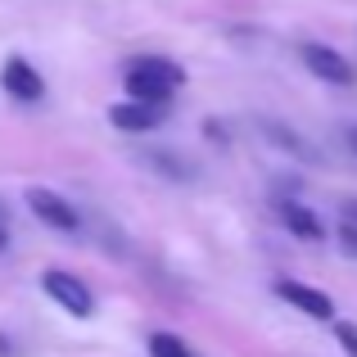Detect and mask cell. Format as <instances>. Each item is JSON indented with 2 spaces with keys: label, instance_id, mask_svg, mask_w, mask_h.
Here are the masks:
<instances>
[{
  "label": "cell",
  "instance_id": "1",
  "mask_svg": "<svg viewBox=\"0 0 357 357\" xmlns=\"http://www.w3.org/2000/svg\"><path fill=\"white\" fill-rule=\"evenodd\" d=\"M122 86L127 100L140 105H172V96L185 86V68L167 54H136L122 63Z\"/></svg>",
  "mask_w": 357,
  "mask_h": 357
},
{
  "label": "cell",
  "instance_id": "2",
  "mask_svg": "<svg viewBox=\"0 0 357 357\" xmlns=\"http://www.w3.org/2000/svg\"><path fill=\"white\" fill-rule=\"evenodd\" d=\"M41 289H45V294H50V298H54V303H59L68 317H82V321H86V317L96 312V294H91L86 280H77L73 271L50 267V271L41 276Z\"/></svg>",
  "mask_w": 357,
  "mask_h": 357
},
{
  "label": "cell",
  "instance_id": "3",
  "mask_svg": "<svg viewBox=\"0 0 357 357\" xmlns=\"http://www.w3.org/2000/svg\"><path fill=\"white\" fill-rule=\"evenodd\" d=\"M27 208L36 213V222H45V227L59 231V236H73V231H82L77 208H73V204L63 199L59 190H50V185H27Z\"/></svg>",
  "mask_w": 357,
  "mask_h": 357
},
{
  "label": "cell",
  "instance_id": "4",
  "mask_svg": "<svg viewBox=\"0 0 357 357\" xmlns=\"http://www.w3.org/2000/svg\"><path fill=\"white\" fill-rule=\"evenodd\" d=\"M298 59H303V68L312 73V77L331 82V86H353V82H357L353 63L344 59L340 50H331V45H321V41H303V45H298Z\"/></svg>",
  "mask_w": 357,
  "mask_h": 357
},
{
  "label": "cell",
  "instance_id": "5",
  "mask_svg": "<svg viewBox=\"0 0 357 357\" xmlns=\"http://www.w3.org/2000/svg\"><path fill=\"white\" fill-rule=\"evenodd\" d=\"M0 91H5L14 105H36V100L45 96V82L23 54H9V59L0 63Z\"/></svg>",
  "mask_w": 357,
  "mask_h": 357
},
{
  "label": "cell",
  "instance_id": "6",
  "mask_svg": "<svg viewBox=\"0 0 357 357\" xmlns=\"http://www.w3.org/2000/svg\"><path fill=\"white\" fill-rule=\"evenodd\" d=\"M276 218H280V227H285L289 236H298V240H307V244L326 240V222L317 218L298 195H276Z\"/></svg>",
  "mask_w": 357,
  "mask_h": 357
},
{
  "label": "cell",
  "instance_id": "7",
  "mask_svg": "<svg viewBox=\"0 0 357 357\" xmlns=\"http://www.w3.org/2000/svg\"><path fill=\"white\" fill-rule=\"evenodd\" d=\"M276 294H280V303L298 307V312L312 317V321H335V303H331L326 289L303 285V280H276Z\"/></svg>",
  "mask_w": 357,
  "mask_h": 357
},
{
  "label": "cell",
  "instance_id": "8",
  "mask_svg": "<svg viewBox=\"0 0 357 357\" xmlns=\"http://www.w3.org/2000/svg\"><path fill=\"white\" fill-rule=\"evenodd\" d=\"M109 122L118 131H158L167 122V105H140V100H122V105H109Z\"/></svg>",
  "mask_w": 357,
  "mask_h": 357
},
{
  "label": "cell",
  "instance_id": "9",
  "mask_svg": "<svg viewBox=\"0 0 357 357\" xmlns=\"http://www.w3.org/2000/svg\"><path fill=\"white\" fill-rule=\"evenodd\" d=\"M262 131H267L271 140H276L285 154H294V158H303V163H317V154H312V145H307L298 131H289L285 122H276V118H262Z\"/></svg>",
  "mask_w": 357,
  "mask_h": 357
},
{
  "label": "cell",
  "instance_id": "10",
  "mask_svg": "<svg viewBox=\"0 0 357 357\" xmlns=\"http://www.w3.org/2000/svg\"><path fill=\"white\" fill-rule=\"evenodd\" d=\"M149 163H154L163 176H172V181H195V176H199V167H195L190 158H176L172 149H154V154H149Z\"/></svg>",
  "mask_w": 357,
  "mask_h": 357
},
{
  "label": "cell",
  "instance_id": "11",
  "mask_svg": "<svg viewBox=\"0 0 357 357\" xmlns=\"http://www.w3.org/2000/svg\"><path fill=\"white\" fill-rule=\"evenodd\" d=\"M149 357H195V353H190V344H185L181 335L154 331V335H149Z\"/></svg>",
  "mask_w": 357,
  "mask_h": 357
},
{
  "label": "cell",
  "instance_id": "12",
  "mask_svg": "<svg viewBox=\"0 0 357 357\" xmlns=\"http://www.w3.org/2000/svg\"><path fill=\"white\" fill-rule=\"evenodd\" d=\"M335 340H340V349L349 357H357V326L353 321H335Z\"/></svg>",
  "mask_w": 357,
  "mask_h": 357
},
{
  "label": "cell",
  "instance_id": "13",
  "mask_svg": "<svg viewBox=\"0 0 357 357\" xmlns=\"http://www.w3.org/2000/svg\"><path fill=\"white\" fill-rule=\"evenodd\" d=\"M340 249H344V258L357 262V227H349V222H340Z\"/></svg>",
  "mask_w": 357,
  "mask_h": 357
},
{
  "label": "cell",
  "instance_id": "14",
  "mask_svg": "<svg viewBox=\"0 0 357 357\" xmlns=\"http://www.w3.org/2000/svg\"><path fill=\"white\" fill-rule=\"evenodd\" d=\"M204 136L218 140V145H227V127H222V122H204Z\"/></svg>",
  "mask_w": 357,
  "mask_h": 357
},
{
  "label": "cell",
  "instance_id": "15",
  "mask_svg": "<svg viewBox=\"0 0 357 357\" xmlns=\"http://www.w3.org/2000/svg\"><path fill=\"white\" fill-rule=\"evenodd\" d=\"M340 218L349 222V227H357V199H344L340 204Z\"/></svg>",
  "mask_w": 357,
  "mask_h": 357
},
{
  "label": "cell",
  "instance_id": "16",
  "mask_svg": "<svg viewBox=\"0 0 357 357\" xmlns=\"http://www.w3.org/2000/svg\"><path fill=\"white\" fill-rule=\"evenodd\" d=\"M0 357H14V344H9V335H0Z\"/></svg>",
  "mask_w": 357,
  "mask_h": 357
},
{
  "label": "cell",
  "instance_id": "17",
  "mask_svg": "<svg viewBox=\"0 0 357 357\" xmlns=\"http://www.w3.org/2000/svg\"><path fill=\"white\" fill-rule=\"evenodd\" d=\"M349 145H353V154H357V122L349 127Z\"/></svg>",
  "mask_w": 357,
  "mask_h": 357
},
{
  "label": "cell",
  "instance_id": "18",
  "mask_svg": "<svg viewBox=\"0 0 357 357\" xmlns=\"http://www.w3.org/2000/svg\"><path fill=\"white\" fill-rule=\"evenodd\" d=\"M0 249H5V227H0Z\"/></svg>",
  "mask_w": 357,
  "mask_h": 357
}]
</instances>
